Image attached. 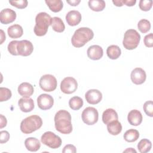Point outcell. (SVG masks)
Returning <instances> with one entry per match:
<instances>
[{
  "label": "cell",
  "mask_w": 153,
  "mask_h": 153,
  "mask_svg": "<svg viewBox=\"0 0 153 153\" xmlns=\"http://www.w3.org/2000/svg\"><path fill=\"white\" fill-rule=\"evenodd\" d=\"M9 3L13 7L19 9H23L27 6V1L26 0H19V1H9Z\"/></svg>",
  "instance_id": "cell-36"
},
{
  "label": "cell",
  "mask_w": 153,
  "mask_h": 153,
  "mask_svg": "<svg viewBox=\"0 0 153 153\" xmlns=\"http://www.w3.org/2000/svg\"><path fill=\"white\" fill-rule=\"evenodd\" d=\"M41 141L43 144L52 149L58 148L62 145L61 138L50 131L45 132L41 136Z\"/></svg>",
  "instance_id": "cell-6"
},
{
  "label": "cell",
  "mask_w": 153,
  "mask_h": 153,
  "mask_svg": "<svg viewBox=\"0 0 153 153\" xmlns=\"http://www.w3.org/2000/svg\"><path fill=\"white\" fill-rule=\"evenodd\" d=\"M118 114L114 109L108 108L103 112L102 121L105 124H108L112 121L118 120Z\"/></svg>",
  "instance_id": "cell-21"
},
{
  "label": "cell",
  "mask_w": 153,
  "mask_h": 153,
  "mask_svg": "<svg viewBox=\"0 0 153 153\" xmlns=\"http://www.w3.org/2000/svg\"><path fill=\"white\" fill-rule=\"evenodd\" d=\"M88 4L90 8L94 11H101L106 6L105 2L103 0H90Z\"/></svg>",
  "instance_id": "cell-28"
},
{
  "label": "cell",
  "mask_w": 153,
  "mask_h": 153,
  "mask_svg": "<svg viewBox=\"0 0 153 153\" xmlns=\"http://www.w3.org/2000/svg\"><path fill=\"white\" fill-rule=\"evenodd\" d=\"M77 88V81L73 77H66L60 83V90L65 94H72L76 90Z\"/></svg>",
  "instance_id": "cell-9"
},
{
  "label": "cell",
  "mask_w": 153,
  "mask_h": 153,
  "mask_svg": "<svg viewBox=\"0 0 153 153\" xmlns=\"http://www.w3.org/2000/svg\"><path fill=\"white\" fill-rule=\"evenodd\" d=\"M123 137L126 142H133L139 139V133L137 130L131 128L125 132Z\"/></svg>",
  "instance_id": "cell-27"
},
{
  "label": "cell",
  "mask_w": 153,
  "mask_h": 153,
  "mask_svg": "<svg viewBox=\"0 0 153 153\" xmlns=\"http://www.w3.org/2000/svg\"><path fill=\"white\" fill-rule=\"evenodd\" d=\"M143 42L146 47H153V34L150 33L148 35H146L143 39Z\"/></svg>",
  "instance_id": "cell-37"
},
{
  "label": "cell",
  "mask_w": 153,
  "mask_h": 153,
  "mask_svg": "<svg viewBox=\"0 0 153 153\" xmlns=\"http://www.w3.org/2000/svg\"><path fill=\"white\" fill-rule=\"evenodd\" d=\"M140 35L134 29H128L124 35L123 45L127 50H134L139 45Z\"/></svg>",
  "instance_id": "cell-5"
},
{
  "label": "cell",
  "mask_w": 153,
  "mask_h": 153,
  "mask_svg": "<svg viewBox=\"0 0 153 153\" xmlns=\"http://www.w3.org/2000/svg\"><path fill=\"white\" fill-rule=\"evenodd\" d=\"M18 93L24 98H29L34 92L33 87L29 82H24L18 87Z\"/></svg>",
  "instance_id": "cell-17"
},
{
  "label": "cell",
  "mask_w": 153,
  "mask_h": 153,
  "mask_svg": "<svg viewBox=\"0 0 153 153\" xmlns=\"http://www.w3.org/2000/svg\"><path fill=\"white\" fill-rule=\"evenodd\" d=\"M52 29L57 32L61 33L65 30V26L62 20L58 17H54L51 20Z\"/></svg>",
  "instance_id": "cell-26"
},
{
  "label": "cell",
  "mask_w": 153,
  "mask_h": 153,
  "mask_svg": "<svg viewBox=\"0 0 153 153\" xmlns=\"http://www.w3.org/2000/svg\"><path fill=\"white\" fill-rule=\"evenodd\" d=\"M93 36L94 33L91 29L86 27H79L75 31L71 38V42L74 47L79 48L91 40Z\"/></svg>",
  "instance_id": "cell-2"
},
{
  "label": "cell",
  "mask_w": 153,
  "mask_h": 153,
  "mask_svg": "<svg viewBox=\"0 0 153 153\" xmlns=\"http://www.w3.org/2000/svg\"><path fill=\"white\" fill-rule=\"evenodd\" d=\"M10 139V134L7 131L2 130L0 132V142L4 143L8 141Z\"/></svg>",
  "instance_id": "cell-38"
},
{
  "label": "cell",
  "mask_w": 153,
  "mask_h": 153,
  "mask_svg": "<svg viewBox=\"0 0 153 153\" xmlns=\"http://www.w3.org/2000/svg\"><path fill=\"white\" fill-rule=\"evenodd\" d=\"M42 125L41 118L36 115H31L23 120L20 123V130L25 134H30L38 130Z\"/></svg>",
  "instance_id": "cell-4"
},
{
  "label": "cell",
  "mask_w": 153,
  "mask_h": 153,
  "mask_svg": "<svg viewBox=\"0 0 153 153\" xmlns=\"http://www.w3.org/2000/svg\"><path fill=\"white\" fill-rule=\"evenodd\" d=\"M17 50L19 55L22 56H28L32 54L33 50L32 43L28 40L19 41Z\"/></svg>",
  "instance_id": "cell-10"
},
{
  "label": "cell",
  "mask_w": 153,
  "mask_h": 153,
  "mask_svg": "<svg viewBox=\"0 0 153 153\" xmlns=\"http://www.w3.org/2000/svg\"><path fill=\"white\" fill-rule=\"evenodd\" d=\"M18 42H19V41L14 40V41H11L8 45V47H7L8 51L13 56L19 55L17 50V46Z\"/></svg>",
  "instance_id": "cell-34"
},
{
  "label": "cell",
  "mask_w": 153,
  "mask_h": 153,
  "mask_svg": "<svg viewBox=\"0 0 153 153\" xmlns=\"http://www.w3.org/2000/svg\"><path fill=\"white\" fill-rule=\"evenodd\" d=\"M136 0H123V5L125 4L128 7L133 6L136 4Z\"/></svg>",
  "instance_id": "cell-41"
},
{
  "label": "cell",
  "mask_w": 153,
  "mask_h": 153,
  "mask_svg": "<svg viewBox=\"0 0 153 153\" xmlns=\"http://www.w3.org/2000/svg\"><path fill=\"white\" fill-rule=\"evenodd\" d=\"M26 148L31 152H36L39 149L41 143L39 140L35 137H28L25 140Z\"/></svg>",
  "instance_id": "cell-20"
},
{
  "label": "cell",
  "mask_w": 153,
  "mask_h": 153,
  "mask_svg": "<svg viewBox=\"0 0 153 153\" xmlns=\"http://www.w3.org/2000/svg\"><path fill=\"white\" fill-rule=\"evenodd\" d=\"M85 98L88 103L91 105H96L102 100V94L98 90L91 89L86 92Z\"/></svg>",
  "instance_id": "cell-13"
},
{
  "label": "cell",
  "mask_w": 153,
  "mask_h": 153,
  "mask_svg": "<svg viewBox=\"0 0 153 153\" xmlns=\"http://www.w3.org/2000/svg\"><path fill=\"white\" fill-rule=\"evenodd\" d=\"M88 57L93 60L100 59L103 54L102 48L98 45H93L88 47L87 51Z\"/></svg>",
  "instance_id": "cell-15"
},
{
  "label": "cell",
  "mask_w": 153,
  "mask_h": 153,
  "mask_svg": "<svg viewBox=\"0 0 153 153\" xmlns=\"http://www.w3.org/2000/svg\"><path fill=\"white\" fill-rule=\"evenodd\" d=\"M69 105L72 110L77 111L83 106V100L78 96H74L70 99Z\"/></svg>",
  "instance_id": "cell-30"
},
{
  "label": "cell",
  "mask_w": 153,
  "mask_h": 153,
  "mask_svg": "<svg viewBox=\"0 0 153 153\" xmlns=\"http://www.w3.org/2000/svg\"><path fill=\"white\" fill-rule=\"evenodd\" d=\"M12 96L11 90L5 87L0 88V102L7 101L11 98Z\"/></svg>",
  "instance_id": "cell-32"
},
{
  "label": "cell",
  "mask_w": 153,
  "mask_h": 153,
  "mask_svg": "<svg viewBox=\"0 0 153 153\" xmlns=\"http://www.w3.org/2000/svg\"><path fill=\"white\" fill-rule=\"evenodd\" d=\"M106 54L108 57L112 60H115L118 59L121 54V51L120 48L116 45H111L107 48Z\"/></svg>",
  "instance_id": "cell-24"
},
{
  "label": "cell",
  "mask_w": 153,
  "mask_h": 153,
  "mask_svg": "<svg viewBox=\"0 0 153 153\" xmlns=\"http://www.w3.org/2000/svg\"><path fill=\"white\" fill-rule=\"evenodd\" d=\"M76 152V147L74 145L71 144L66 145V146H65V147L62 150V152L63 153H68V152L75 153Z\"/></svg>",
  "instance_id": "cell-39"
},
{
  "label": "cell",
  "mask_w": 153,
  "mask_h": 153,
  "mask_svg": "<svg viewBox=\"0 0 153 153\" xmlns=\"http://www.w3.org/2000/svg\"><path fill=\"white\" fill-rule=\"evenodd\" d=\"M145 114L151 117H153V102L152 100L146 101L143 106Z\"/></svg>",
  "instance_id": "cell-33"
},
{
  "label": "cell",
  "mask_w": 153,
  "mask_h": 153,
  "mask_svg": "<svg viewBox=\"0 0 153 153\" xmlns=\"http://www.w3.org/2000/svg\"><path fill=\"white\" fill-rule=\"evenodd\" d=\"M142 119L143 118L141 112L137 109L131 110L128 114V121L132 126H137L140 125L142 121Z\"/></svg>",
  "instance_id": "cell-18"
},
{
  "label": "cell",
  "mask_w": 153,
  "mask_h": 153,
  "mask_svg": "<svg viewBox=\"0 0 153 153\" xmlns=\"http://www.w3.org/2000/svg\"><path fill=\"white\" fill-rule=\"evenodd\" d=\"M39 85L43 91L51 92L56 88L57 82L56 78L53 75L45 74L41 77Z\"/></svg>",
  "instance_id": "cell-7"
},
{
  "label": "cell",
  "mask_w": 153,
  "mask_h": 153,
  "mask_svg": "<svg viewBox=\"0 0 153 153\" xmlns=\"http://www.w3.org/2000/svg\"><path fill=\"white\" fill-rule=\"evenodd\" d=\"M112 2L117 7H122L123 5V0H113Z\"/></svg>",
  "instance_id": "cell-43"
},
{
  "label": "cell",
  "mask_w": 153,
  "mask_h": 153,
  "mask_svg": "<svg viewBox=\"0 0 153 153\" xmlns=\"http://www.w3.org/2000/svg\"><path fill=\"white\" fill-rule=\"evenodd\" d=\"M80 0H72V1H67V3L70 4L71 6H76L80 3Z\"/></svg>",
  "instance_id": "cell-42"
},
{
  "label": "cell",
  "mask_w": 153,
  "mask_h": 153,
  "mask_svg": "<svg viewBox=\"0 0 153 153\" xmlns=\"http://www.w3.org/2000/svg\"><path fill=\"white\" fill-rule=\"evenodd\" d=\"M7 32L11 38H18L23 35V30L20 25L15 24L8 28Z\"/></svg>",
  "instance_id": "cell-22"
},
{
  "label": "cell",
  "mask_w": 153,
  "mask_h": 153,
  "mask_svg": "<svg viewBox=\"0 0 153 153\" xmlns=\"http://www.w3.org/2000/svg\"><path fill=\"white\" fill-rule=\"evenodd\" d=\"M139 8L141 10L144 11H148L150 10L152 6V1H146V0H140L139 1Z\"/></svg>",
  "instance_id": "cell-35"
},
{
  "label": "cell",
  "mask_w": 153,
  "mask_h": 153,
  "mask_svg": "<svg viewBox=\"0 0 153 153\" xmlns=\"http://www.w3.org/2000/svg\"><path fill=\"white\" fill-rule=\"evenodd\" d=\"M16 19V13L10 9L5 8L0 12V22L2 24L7 25L13 22Z\"/></svg>",
  "instance_id": "cell-14"
},
{
  "label": "cell",
  "mask_w": 153,
  "mask_h": 153,
  "mask_svg": "<svg viewBox=\"0 0 153 153\" xmlns=\"http://www.w3.org/2000/svg\"><path fill=\"white\" fill-rule=\"evenodd\" d=\"M38 106L42 110H48L52 108L54 104V99L51 96L48 94H41L37 98Z\"/></svg>",
  "instance_id": "cell-11"
},
{
  "label": "cell",
  "mask_w": 153,
  "mask_h": 153,
  "mask_svg": "<svg viewBox=\"0 0 153 153\" xmlns=\"http://www.w3.org/2000/svg\"><path fill=\"white\" fill-rule=\"evenodd\" d=\"M137 27L140 32L145 33L151 29L150 22L146 19H141L137 23Z\"/></svg>",
  "instance_id": "cell-31"
},
{
  "label": "cell",
  "mask_w": 153,
  "mask_h": 153,
  "mask_svg": "<svg viewBox=\"0 0 153 153\" xmlns=\"http://www.w3.org/2000/svg\"><path fill=\"white\" fill-rule=\"evenodd\" d=\"M1 44H2L4 42V41L5 40V35L2 29L1 30Z\"/></svg>",
  "instance_id": "cell-44"
},
{
  "label": "cell",
  "mask_w": 153,
  "mask_h": 153,
  "mask_svg": "<svg viewBox=\"0 0 153 153\" xmlns=\"http://www.w3.org/2000/svg\"><path fill=\"white\" fill-rule=\"evenodd\" d=\"M152 147L151 142L147 139H143L137 144V149L141 153L149 152Z\"/></svg>",
  "instance_id": "cell-29"
},
{
  "label": "cell",
  "mask_w": 153,
  "mask_h": 153,
  "mask_svg": "<svg viewBox=\"0 0 153 153\" xmlns=\"http://www.w3.org/2000/svg\"><path fill=\"white\" fill-rule=\"evenodd\" d=\"M130 78L133 83L136 85H139L143 84L145 81L146 74L143 69L136 68L131 71Z\"/></svg>",
  "instance_id": "cell-12"
},
{
  "label": "cell",
  "mask_w": 153,
  "mask_h": 153,
  "mask_svg": "<svg viewBox=\"0 0 153 153\" xmlns=\"http://www.w3.org/2000/svg\"><path fill=\"white\" fill-rule=\"evenodd\" d=\"M45 2L50 10L54 13L59 12L63 8V4L61 0H45Z\"/></svg>",
  "instance_id": "cell-25"
},
{
  "label": "cell",
  "mask_w": 153,
  "mask_h": 153,
  "mask_svg": "<svg viewBox=\"0 0 153 153\" xmlns=\"http://www.w3.org/2000/svg\"><path fill=\"white\" fill-rule=\"evenodd\" d=\"M81 118L85 124L89 126L93 125L98 121L99 113L96 108L89 106L83 110Z\"/></svg>",
  "instance_id": "cell-8"
},
{
  "label": "cell",
  "mask_w": 153,
  "mask_h": 153,
  "mask_svg": "<svg viewBox=\"0 0 153 153\" xmlns=\"http://www.w3.org/2000/svg\"><path fill=\"white\" fill-rule=\"evenodd\" d=\"M52 18L45 12L38 13L35 17V26L33 30L36 36H42L45 35L48 30V27L51 25Z\"/></svg>",
  "instance_id": "cell-3"
},
{
  "label": "cell",
  "mask_w": 153,
  "mask_h": 153,
  "mask_svg": "<svg viewBox=\"0 0 153 153\" xmlns=\"http://www.w3.org/2000/svg\"><path fill=\"white\" fill-rule=\"evenodd\" d=\"M81 14L78 11L72 10L69 11L66 15L67 23L71 26L78 25L81 21Z\"/></svg>",
  "instance_id": "cell-16"
},
{
  "label": "cell",
  "mask_w": 153,
  "mask_h": 153,
  "mask_svg": "<svg viewBox=\"0 0 153 153\" xmlns=\"http://www.w3.org/2000/svg\"><path fill=\"white\" fill-rule=\"evenodd\" d=\"M54 125L57 131L62 134H69L72 131L71 116L66 110H60L54 116Z\"/></svg>",
  "instance_id": "cell-1"
},
{
  "label": "cell",
  "mask_w": 153,
  "mask_h": 153,
  "mask_svg": "<svg viewBox=\"0 0 153 153\" xmlns=\"http://www.w3.org/2000/svg\"><path fill=\"white\" fill-rule=\"evenodd\" d=\"M123 152H134V153H136V151L132 148H127V149L124 150L123 151Z\"/></svg>",
  "instance_id": "cell-45"
},
{
  "label": "cell",
  "mask_w": 153,
  "mask_h": 153,
  "mask_svg": "<svg viewBox=\"0 0 153 153\" xmlns=\"http://www.w3.org/2000/svg\"><path fill=\"white\" fill-rule=\"evenodd\" d=\"M107 130L112 135H118L122 131L121 124L118 120H114L107 124Z\"/></svg>",
  "instance_id": "cell-23"
},
{
  "label": "cell",
  "mask_w": 153,
  "mask_h": 153,
  "mask_svg": "<svg viewBox=\"0 0 153 153\" xmlns=\"http://www.w3.org/2000/svg\"><path fill=\"white\" fill-rule=\"evenodd\" d=\"M20 110L24 112L32 111L34 107V102L32 98H21L18 102Z\"/></svg>",
  "instance_id": "cell-19"
},
{
  "label": "cell",
  "mask_w": 153,
  "mask_h": 153,
  "mask_svg": "<svg viewBox=\"0 0 153 153\" xmlns=\"http://www.w3.org/2000/svg\"><path fill=\"white\" fill-rule=\"evenodd\" d=\"M0 120H1V122H0V128H2L3 127H5L7 126V121L6 118L2 114L0 115Z\"/></svg>",
  "instance_id": "cell-40"
}]
</instances>
